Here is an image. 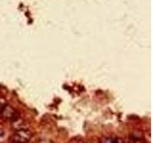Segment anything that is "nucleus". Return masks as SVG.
Segmentation results:
<instances>
[{
  "label": "nucleus",
  "instance_id": "1",
  "mask_svg": "<svg viewBox=\"0 0 153 143\" xmlns=\"http://www.w3.org/2000/svg\"><path fill=\"white\" fill-rule=\"evenodd\" d=\"M32 138V133L27 129L25 130H17L13 133V140L14 143H28Z\"/></svg>",
  "mask_w": 153,
  "mask_h": 143
},
{
  "label": "nucleus",
  "instance_id": "2",
  "mask_svg": "<svg viewBox=\"0 0 153 143\" xmlns=\"http://www.w3.org/2000/svg\"><path fill=\"white\" fill-rule=\"evenodd\" d=\"M19 114H17V112L14 110L12 106L10 105H4V107L2 109L1 113H0V116L2 118L6 119V120H13L14 118L17 117Z\"/></svg>",
  "mask_w": 153,
  "mask_h": 143
},
{
  "label": "nucleus",
  "instance_id": "3",
  "mask_svg": "<svg viewBox=\"0 0 153 143\" xmlns=\"http://www.w3.org/2000/svg\"><path fill=\"white\" fill-rule=\"evenodd\" d=\"M12 126L14 130H16V131L17 130H25V129H27L26 122H24L23 119L19 116L14 118L13 120H12Z\"/></svg>",
  "mask_w": 153,
  "mask_h": 143
},
{
  "label": "nucleus",
  "instance_id": "4",
  "mask_svg": "<svg viewBox=\"0 0 153 143\" xmlns=\"http://www.w3.org/2000/svg\"><path fill=\"white\" fill-rule=\"evenodd\" d=\"M100 143H124L120 138H103Z\"/></svg>",
  "mask_w": 153,
  "mask_h": 143
},
{
  "label": "nucleus",
  "instance_id": "5",
  "mask_svg": "<svg viewBox=\"0 0 153 143\" xmlns=\"http://www.w3.org/2000/svg\"><path fill=\"white\" fill-rule=\"evenodd\" d=\"M69 143H84L82 140H81L80 139V138H78V137H76V138H73V139H72Z\"/></svg>",
  "mask_w": 153,
  "mask_h": 143
},
{
  "label": "nucleus",
  "instance_id": "6",
  "mask_svg": "<svg viewBox=\"0 0 153 143\" xmlns=\"http://www.w3.org/2000/svg\"><path fill=\"white\" fill-rule=\"evenodd\" d=\"M37 143H54V142H52L50 140H46V139H42V140H39Z\"/></svg>",
  "mask_w": 153,
  "mask_h": 143
},
{
  "label": "nucleus",
  "instance_id": "7",
  "mask_svg": "<svg viewBox=\"0 0 153 143\" xmlns=\"http://www.w3.org/2000/svg\"><path fill=\"white\" fill-rule=\"evenodd\" d=\"M4 105H5L4 102H1V101H0V113H1L2 109H3V107H4Z\"/></svg>",
  "mask_w": 153,
  "mask_h": 143
},
{
  "label": "nucleus",
  "instance_id": "8",
  "mask_svg": "<svg viewBox=\"0 0 153 143\" xmlns=\"http://www.w3.org/2000/svg\"><path fill=\"white\" fill-rule=\"evenodd\" d=\"M4 135V132H3V130L2 129H0V137H1L2 136Z\"/></svg>",
  "mask_w": 153,
  "mask_h": 143
}]
</instances>
